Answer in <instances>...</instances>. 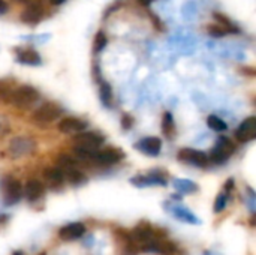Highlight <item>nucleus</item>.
<instances>
[{
    "label": "nucleus",
    "mask_w": 256,
    "mask_h": 255,
    "mask_svg": "<svg viewBox=\"0 0 256 255\" xmlns=\"http://www.w3.org/2000/svg\"><path fill=\"white\" fill-rule=\"evenodd\" d=\"M104 137L98 132H87L86 129L75 134L74 144H75V155L81 159H90L92 153L98 150V147L104 143Z\"/></svg>",
    "instance_id": "nucleus-1"
},
{
    "label": "nucleus",
    "mask_w": 256,
    "mask_h": 255,
    "mask_svg": "<svg viewBox=\"0 0 256 255\" xmlns=\"http://www.w3.org/2000/svg\"><path fill=\"white\" fill-rule=\"evenodd\" d=\"M39 99V93L32 86H20L15 87L10 96V102L18 108H28Z\"/></svg>",
    "instance_id": "nucleus-2"
},
{
    "label": "nucleus",
    "mask_w": 256,
    "mask_h": 255,
    "mask_svg": "<svg viewBox=\"0 0 256 255\" xmlns=\"http://www.w3.org/2000/svg\"><path fill=\"white\" fill-rule=\"evenodd\" d=\"M130 236L132 239L136 242V245L141 248L142 245L152 242L153 239L156 237H166V236H162V231L159 230H154L148 222H140L132 231H130Z\"/></svg>",
    "instance_id": "nucleus-3"
},
{
    "label": "nucleus",
    "mask_w": 256,
    "mask_h": 255,
    "mask_svg": "<svg viewBox=\"0 0 256 255\" xmlns=\"http://www.w3.org/2000/svg\"><path fill=\"white\" fill-rule=\"evenodd\" d=\"M140 251L142 252H153V254L160 255H172L177 251V246L174 242L168 240L166 237H156L152 242L142 245L140 248Z\"/></svg>",
    "instance_id": "nucleus-4"
},
{
    "label": "nucleus",
    "mask_w": 256,
    "mask_h": 255,
    "mask_svg": "<svg viewBox=\"0 0 256 255\" xmlns=\"http://www.w3.org/2000/svg\"><path fill=\"white\" fill-rule=\"evenodd\" d=\"M62 110L57 104L54 102H45L44 105H40L34 114H33V120L38 123V125H46L52 120H56L58 116H60Z\"/></svg>",
    "instance_id": "nucleus-5"
},
{
    "label": "nucleus",
    "mask_w": 256,
    "mask_h": 255,
    "mask_svg": "<svg viewBox=\"0 0 256 255\" xmlns=\"http://www.w3.org/2000/svg\"><path fill=\"white\" fill-rule=\"evenodd\" d=\"M22 195V188L21 183L14 179V177H8L3 183V201L6 206H14L20 201Z\"/></svg>",
    "instance_id": "nucleus-6"
},
{
    "label": "nucleus",
    "mask_w": 256,
    "mask_h": 255,
    "mask_svg": "<svg viewBox=\"0 0 256 255\" xmlns=\"http://www.w3.org/2000/svg\"><path fill=\"white\" fill-rule=\"evenodd\" d=\"M114 236H116V240H117L122 252L124 255H136L140 252V246L132 239L130 231L123 230V228H117V230H114Z\"/></svg>",
    "instance_id": "nucleus-7"
},
{
    "label": "nucleus",
    "mask_w": 256,
    "mask_h": 255,
    "mask_svg": "<svg viewBox=\"0 0 256 255\" xmlns=\"http://www.w3.org/2000/svg\"><path fill=\"white\" fill-rule=\"evenodd\" d=\"M34 141L27 137H16L9 143V153L12 158H21L30 155L34 150Z\"/></svg>",
    "instance_id": "nucleus-8"
},
{
    "label": "nucleus",
    "mask_w": 256,
    "mask_h": 255,
    "mask_svg": "<svg viewBox=\"0 0 256 255\" xmlns=\"http://www.w3.org/2000/svg\"><path fill=\"white\" fill-rule=\"evenodd\" d=\"M123 158V153L117 149H105V150H94L88 161H93L99 165H112L117 164Z\"/></svg>",
    "instance_id": "nucleus-9"
},
{
    "label": "nucleus",
    "mask_w": 256,
    "mask_h": 255,
    "mask_svg": "<svg viewBox=\"0 0 256 255\" xmlns=\"http://www.w3.org/2000/svg\"><path fill=\"white\" fill-rule=\"evenodd\" d=\"M178 159L183 161V162H188V164H190L194 167H201V168L207 167V164L210 161L208 156L204 152L195 150V149H182L178 152Z\"/></svg>",
    "instance_id": "nucleus-10"
},
{
    "label": "nucleus",
    "mask_w": 256,
    "mask_h": 255,
    "mask_svg": "<svg viewBox=\"0 0 256 255\" xmlns=\"http://www.w3.org/2000/svg\"><path fill=\"white\" fill-rule=\"evenodd\" d=\"M232 152H234V144L228 138H220L218 141L216 147L213 149V152H212L208 159H212L216 164H224L230 158V155Z\"/></svg>",
    "instance_id": "nucleus-11"
},
{
    "label": "nucleus",
    "mask_w": 256,
    "mask_h": 255,
    "mask_svg": "<svg viewBox=\"0 0 256 255\" xmlns=\"http://www.w3.org/2000/svg\"><path fill=\"white\" fill-rule=\"evenodd\" d=\"M86 234V225L82 222H70L60 228L58 237L63 242H74L81 239Z\"/></svg>",
    "instance_id": "nucleus-12"
},
{
    "label": "nucleus",
    "mask_w": 256,
    "mask_h": 255,
    "mask_svg": "<svg viewBox=\"0 0 256 255\" xmlns=\"http://www.w3.org/2000/svg\"><path fill=\"white\" fill-rule=\"evenodd\" d=\"M130 183L138 186V188H146V186H166V177L159 174V173H152L147 176H136L130 179Z\"/></svg>",
    "instance_id": "nucleus-13"
},
{
    "label": "nucleus",
    "mask_w": 256,
    "mask_h": 255,
    "mask_svg": "<svg viewBox=\"0 0 256 255\" xmlns=\"http://www.w3.org/2000/svg\"><path fill=\"white\" fill-rule=\"evenodd\" d=\"M236 137L242 143H248L255 140L256 137V119L255 117H248L240 128L236 131Z\"/></svg>",
    "instance_id": "nucleus-14"
},
{
    "label": "nucleus",
    "mask_w": 256,
    "mask_h": 255,
    "mask_svg": "<svg viewBox=\"0 0 256 255\" xmlns=\"http://www.w3.org/2000/svg\"><path fill=\"white\" fill-rule=\"evenodd\" d=\"M170 212L174 218H177L178 221L184 222V224H192V225H200L201 224V219L194 215L188 207H183V206H171L170 207Z\"/></svg>",
    "instance_id": "nucleus-15"
},
{
    "label": "nucleus",
    "mask_w": 256,
    "mask_h": 255,
    "mask_svg": "<svg viewBox=\"0 0 256 255\" xmlns=\"http://www.w3.org/2000/svg\"><path fill=\"white\" fill-rule=\"evenodd\" d=\"M87 128L86 122L75 119V117H66L58 123V131L62 134H78Z\"/></svg>",
    "instance_id": "nucleus-16"
},
{
    "label": "nucleus",
    "mask_w": 256,
    "mask_h": 255,
    "mask_svg": "<svg viewBox=\"0 0 256 255\" xmlns=\"http://www.w3.org/2000/svg\"><path fill=\"white\" fill-rule=\"evenodd\" d=\"M136 149H140L142 153L146 155H150V156H158L160 149H162V141L156 137H148V138H144L141 140L136 146Z\"/></svg>",
    "instance_id": "nucleus-17"
},
{
    "label": "nucleus",
    "mask_w": 256,
    "mask_h": 255,
    "mask_svg": "<svg viewBox=\"0 0 256 255\" xmlns=\"http://www.w3.org/2000/svg\"><path fill=\"white\" fill-rule=\"evenodd\" d=\"M24 195H26L28 203L38 201L44 195V185L39 180H36V179L28 180L26 183V188H24Z\"/></svg>",
    "instance_id": "nucleus-18"
},
{
    "label": "nucleus",
    "mask_w": 256,
    "mask_h": 255,
    "mask_svg": "<svg viewBox=\"0 0 256 255\" xmlns=\"http://www.w3.org/2000/svg\"><path fill=\"white\" fill-rule=\"evenodd\" d=\"M44 177L50 183V186L54 188V189L60 188L63 185V182H64V174H63V171L60 168H52V167L45 168Z\"/></svg>",
    "instance_id": "nucleus-19"
},
{
    "label": "nucleus",
    "mask_w": 256,
    "mask_h": 255,
    "mask_svg": "<svg viewBox=\"0 0 256 255\" xmlns=\"http://www.w3.org/2000/svg\"><path fill=\"white\" fill-rule=\"evenodd\" d=\"M40 18H42V8L38 3L30 5L21 15V20L28 24H36Z\"/></svg>",
    "instance_id": "nucleus-20"
},
{
    "label": "nucleus",
    "mask_w": 256,
    "mask_h": 255,
    "mask_svg": "<svg viewBox=\"0 0 256 255\" xmlns=\"http://www.w3.org/2000/svg\"><path fill=\"white\" fill-rule=\"evenodd\" d=\"M18 60L22 65H30V66L40 65V56L34 50H22V51H18Z\"/></svg>",
    "instance_id": "nucleus-21"
},
{
    "label": "nucleus",
    "mask_w": 256,
    "mask_h": 255,
    "mask_svg": "<svg viewBox=\"0 0 256 255\" xmlns=\"http://www.w3.org/2000/svg\"><path fill=\"white\" fill-rule=\"evenodd\" d=\"M174 188L180 192V194H194L198 191V185H195L192 180H188V179H176L172 182Z\"/></svg>",
    "instance_id": "nucleus-22"
},
{
    "label": "nucleus",
    "mask_w": 256,
    "mask_h": 255,
    "mask_svg": "<svg viewBox=\"0 0 256 255\" xmlns=\"http://www.w3.org/2000/svg\"><path fill=\"white\" fill-rule=\"evenodd\" d=\"M64 174H66L68 180L70 182V185H74V186H80V185L87 182V177L80 170H76V168H72V170L66 171Z\"/></svg>",
    "instance_id": "nucleus-23"
},
{
    "label": "nucleus",
    "mask_w": 256,
    "mask_h": 255,
    "mask_svg": "<svg viewBox=\"0 0 256 255\" xmlns=\"http://www.w3.org/2000/svg\"><path fill=\"white\" fill-rule=\"evenodd\" d=\"M15 87L16 86L10 80H0V98L3 101H10V96Z\"/></svg>",
    "instance_id": "nucleus-24"
},
{
    "label": "nucleus",
    "mask_w": 256,
    "mask_h": 255,
    "mask_svg": "<svg viewBox=\"0 0 256 255\" xmlns=\"http://www.w3.org/2000/svg\"><path fill=\"white\" fill-rule=\"evenodd\" d=\"M207 125H208V128H212L213 131H216V132H224V131H226V123L222 120V119H219L218 116H208V119H207Z\"/></svg>",
    "instance_id": "nucleus-25"
},
{
    "label": "nucleus",
    "mask_w": 256,
    "mask_h": 255,
    "mask_svg": "<svg viewBox=\"0 0 256 255\" xmlns=\"http://www.w3.org/2000/svg\"><path fill=\"white\" fill-rule=\"evenodd\" d=\"M58 165H60V170L63 171V174H64L66 171L72 170V168H76V162H75L70 156H68V155H62V156L58 158Z\"/></svg>",
    "instance_id": "nucleus-26"
},
{
    "label": "nucleus",
    "mask_w": 256,
    "mask_h": 255,
    "mask_svg": "<svg viewBox=\"0 0 256 255\" xmlns=\"http://www.w3.org/2000/svg\"><path fill=\"white\" fill-rule=\"evenodd\" d=\"M162 129H164V134L166 137H171L172 132H174V119L170 113H165L164 114V122H162Z\"/></svg>",
    "instance_id": "nucleus-27"
},
{
    "label": "nucleus",
    "mask_w": 256,
    "mask_h": 255,
    "mask_svg": "<svg viewBox=\"0 0 256 255\" xmlns=\"http://www.w3.org/2000/svg\"><path fill=\"white\" fill-rule=\"evenodd\" d=\"M228 201H230V194L228 192L224 191L222 194H219L216 201H214V213H220L226 207Z\"/></svg>",
    "instance_id": "nucleus-28"
},
{
    "label": "nucleus",
    "mask_w": 256,
    "mask_h": 255,
    "mask_svg": "<svg viewBox=\"0 0 256 255\" xmlns=\"http://www.w3.org/2000/svg\"><path fill=\"white\" fill-rule=\"evenodd\" d=\"M100 99L104 102V105L110 107L111 105V99H112V93H111V87L106 83L100 84Z\"/></svg>",
    "instance_id": "nucleus-29"
},
{
    "label": "nucleus",
    "mask_w": 256,
    "mask_h": 255,
    "mask_svg": "<svg viewBox=\"0 0 256 255\" xmlns=\"http://www.w3.org/2000/svg\"><path fill=\"white\" fill-rule=\"evenodd\" d=\"M214 18L220 23V26H224V27H226L225 30L228 32V33H231V32H234V33H237L238 32V29L226 18V17H224V15H219V14H214Z\"/></svg>",
    "instance_id": "nucleus-30"
},
{
    "label": "nucleus",
    "mask_w": 256,
    "mask_h": 255,
    "mask_svg": "<svg viewBox=\"0 0 256 255\" xmlns=\"http://www.w3.org/2000/svg\"><path fill=\"white\" fill-rule=\"evenodd\" d=\"M106 45V38L104 33H98L96 38H94V44H93V51L94 53H99L100 50H104V47Z\"/></svg>",
    "instance_id": "nucleus-31"
},
{
    "label": "nucleus",
    "mask_w": 256,
    "mask_h": 255,
    "mask_svg": "<svg viewBox=\"0 0 256 255\" xmlns=\"http://www.w3.org/2000/svg\"><path fill=\"white\" fill-rule=\"evenodd\" d=\"M208 33H210L213 38H220V36H225L228 32H226L222 26H212V27H208Z\"/></svg>",
    "instance_id": "nucleus-32"
},
{
    "label": "nucleus",
    "mask_w": 256,
    "mask_h": 255,
    "mask_svg": "<svg viewBox=\"0 0 256 255\" xmlns=\"http://www.w3.org/2000/svg\"><path fill=\"white\" fill-rule=\"evenodd\" d=\"M8 132H9V122L6 119L0 117V137L6 135Z\"/></svg>",
    "instance_id": "nucleus-33"
},
{
    "label": "nucleus",
    "mask_w": 256,
    "mask_h": 255,
    "mask_svg": "<svg viewBox=\"0 0 256 255\" xmlns=\"http://www.w3.org/2000/svg\"><path fill=\"white\" fill-rule=\"evenodd\" d=\"M132 123H134V119H132L129 114H124V116H123V120H122V126H123L124 129H129V128L132 126Z\"/></svg>",
    "instance_id": "nucleus-34"
},
{
    "label": "nucleus",
    "mask_w": 256,
    "mask_h": 255,
    "mask_svg": "<svg viewBox=\"0 0 256 255\" xmlns=\"http://www.w3.org/2000/svg\"><path fill=\"white\" fill-rule=\"evenodd\" d=\"M8 219H9V216H8V215H0V228L6 225Z\"/></svg>",
    "instance_id": "nucleus-35"
},
{
    "label": "nucleus",
    "mask_w": 256,
    "mask_h": 255,
    "mask_svg": "<svg viewBox=\"0 0 256 255\" xmlns=\"http://www.w3.org/2000/svg\"><path fill=\"white\" fill-rule=\"evenodd\" d=\"M8 9V6H6V3L3 2V0H0V14H3L4 11Z\"/></svg>",
    "instance_id": "nucleus-36"
},
{
    "label": "nucleus",
    "mask_w": 256,
    "mask_h": 255,
    "mask_svg": "<svg viewBox=\"0 0 256 255\" xmlns=\"http://www.w3.org/2000/svg\"><path fill=\"white\" fill-rule=\"evenodd\" d=\"M138 2H140V3H141L142 6H148V5H150V3H152L153 0H138Z\"/></svg>",
    "instance_id": "nucleus-37"
},
{
    "label": "nucleus",
    "mask_w": 256,
    "mask_h": 255,
    "mask_svg": "<svg viewBox=\"0 0 256 255\" xmlns=\"http://www.w3.org/2000/svg\"><path fill=\"white\" fill-rule=\"evenodd\" d=\"M51 2H52L54 5H62V3H64L66 0H51Z\"/></svg>",
    "instance_id": "nucleus-38"
},
{
    "label": "nucleus",
    "mask_w": 256,
    "mask_h": 255,
    "mask_svg": "<svg viewBox=\"0 0 256 255\" xmlns=\"http://www.w3.org/2000/svg\"><path fill=\"white\" fill-rule=\"evenodd\" d=\"M12 255H22V252H20V251H16V252H14Z\"/></svg>",
    "instance_id": "nucleus-39"
},
{
    "label": "nucleus",
    "mask_w": 256,
    "mask_h": 255,
    "mask_svg": "<svg viewBox=\"0 0 256 255\" xmlns=\"http://www.w3.org/2000/svg\"><path fill=\"white\" fill-rule=\"evenodd\" d=\"M204 255H214V254H213V252H208V251H207V252H204Z\"/></svg>",
    "instance_id": "nucleus-40"
},
{
    "label": "nucleus",
    "mask_w": 256,
    "mask_h": 255,
    "mask_svg": "<svg viewBox=\"0 0 256 255\" xmlns=\"http://www.w3.org/2000/svg\"><path fill=\"white\" fill-rule=\"evenodd\" d=\"M39 255H46V254H45V252H40V254H39Z\"/></svg>",
    "instance_id": "nucleus-41"
},
{
    "label": "nucleus",
    "mask_w": 256,
    "mask_h": 255,
    "mask_svg": "<svg viewBox=\"0 0 256 255\" xmlns=\"http://www.w3.org/2000/svg\"><path fill=\"white\" fill-rule=\"evenodd\" d=\"M21 2H24V0H21Z\"/></svg>",
    "instance_id": "nucleus-42"
}]
</instances>
